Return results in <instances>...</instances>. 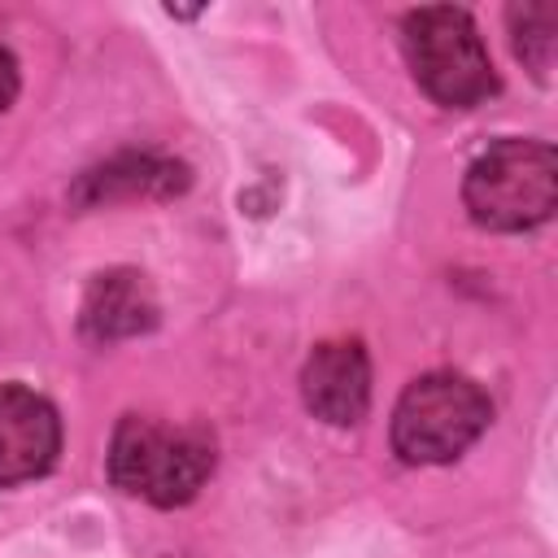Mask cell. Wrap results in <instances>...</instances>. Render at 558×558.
Returning a JSON list of instances; mask_svg holds the SVG:
<instances>
[{
    "instance_id": "cell-1",
    "label": "cell",
    "mask_w": 558,
    "mask_h": 558,
    "mask_svg": "<svg viewBox=\"0 0 558 558\" xmlns=\"http://www.w3.org/2000/svg\"><path fill=\"white\" fill-rule=\"evenodd\" d=\"M214 471V436L196 423L126 414L109 445V480L153 506L192 501Z\"/></svg>"
},
{
    "instance_id": "cell-2",
    "label": "cell",
    "mask_w": 558,
    "mask_h": 558,
    "mask_svg": "<svg viewBox=\"0 0 558 558\" xmlns=\"http://www.w3.org/2000/svg\"><path fill=\"white\" fill-rule=\"evenodd\" d=\"M401 44H405V61H410L418 87L436 105L475 109L480 100H488L497 92L488 48L466 9L427 4V9L405 13Z\"/></svg>"
},
{
    "instance_id": "cell-3",
    "label": "cell",
    "mask_w": 558,
    "mask_h": 558,
    "mask_svg": "<svg viewBox=\"0 0 558 558\" xmlns=\"http://www.w3.org/2000/svg\"><path fill=\"white\" fill-rule=\"evenodd\" d=\"M462 201L488 231L541 227L558 205V157L536 140H501L466 170Z\"/></svg>"
},
{
    "instance_id": "cell-4",
    "label": "cell",
    "mask_w": 558,
    "mask_h": 558,
    "mask_svg": "<svg viewBox=\"0 0 558 558\" xmlns=\"http://www.w3.org/2000/svg\"><path fill=\"white\" fill-rule=\"evenodd\" d=\"M493 405L466 375L432 371L418 375L392 410V449L414 466L453 462L488 427Z\"/></svg>"
},
{
    "instance_id": "cell-5",
    "label": "cell",
    "mask_w": 558,
    "mask_h": 558,
    "mask_svg": "<svg viewBox=\"0 0 558 558\" xmlns=\"http://www.w3.org/2000/svg\"><path fill=\"white\" fill-rule=\"evenodd\" d=\"M61 453V418L48 397L0 384V484L44 475Z\"/></svg>"
},
{
    "instance_id": "cell-6",
    "label": "cell",
    "mask_w": 558,
    "mask_h": 558,
    "mask_svg": "<svg viewBox=\"0 0 558 558\" xmlns=\"http://www.w3.org/2000/svg\"><path fill=\"white\" fill-rule=\"evenodd\" d=\"M301 397L314 418L349 427L371 405V357L357 340H327L301 366Z\"/></svg>"
},
{
    "instance_id": "cell-7",
    "label": "cell",
    "mask_w": 558,
    "mask_h": 558,
    "mask_svg": "<svg viewBox=\"0 0 558 558\" xmlns=\"http://www.w3.org/2000/svg\"><path fill=\"white\" fill-rule=\"evenodd\" d=\"M157 323V301L144 275L135 270H109L96 275L83 301V336L87 340H122L140 336Z\"/></svg>"
},
{
    "instance_id": "cell-8",
    "label": "cell",
    "mask_w": 558,
    "mask_h": 558,
    "mask_svg": "<svg viewBox=\"0 0 558 558\" xmlns=\"http://www.w3.org/2000/svg\"><path fill=\"white\" fill-rule=\"evenodd\" d=\"M187 183V170L179 161H161V157H118L92 174H83L78 183V201L96 205L105 196H166L179 192Z\"/></svg>"
},
{
    "instance_id": "cell-9",
    "label": "cell",
    "mask_w": 558,
    "mask_h": 558,
    "mask_svg": "<svg viewBox=\"0 0 558 558\" xmlns=\"http://www.w3.org/2000/svg\"><path fill=\"white\" fill-rule=\"evenodd\" d=\"M510 22H514V52L545 78L554 61V9L523 4V9H510Z\"/></svg>"
},
{
    "instance_id": "cell-10",
    "label": "cell",
    "mask_w": 558,
    "mask_h": 558,
    "mask_svg": "<svg viewBox=\"0 0 558 558\" xmlns=\"http://www.w3.org/2000/svg\"><path fill=\"white\" fill-rule=\"evenodd\" d=\"M13 96H17V61L0 48V113L13 105Z\"/></svg>"
}]
</instances>
